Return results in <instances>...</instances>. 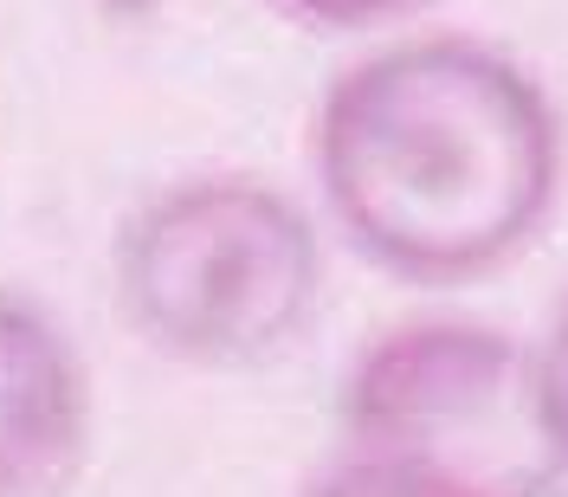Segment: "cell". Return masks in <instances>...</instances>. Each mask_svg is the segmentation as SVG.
<instances>
[{
	"mask_svg": "<svg viewBox=\"0 0 568 497\" xmlns=\"http://www.w3.org/2000/svg\"><path fill=\"white\" fill-rule=\"evenodd\" d=\"M265 7L311 27V33H375V27H394V20H414L433 0H265Z\"/></svg>",
	"mask_w": 568,
	"mask_h": 497,
	"instance_id": "obj_5",
	"label": "cell"
},
{
	"mask_svg": "<svg viewBox=\"0 0 568 497\" xmlns=\"http://www.w3.org/2000/svg\"><path fill=\"white\" fill-rule=\"evenodd\" d=\"M549 84L485 33H400L323 84L311 175L355 258L420 291L504 272L562 201Z\"/></svg>",
	"mask_w": 568,
	"mask_h": 497,
	"instance_id": "obj_1",
	"label": "cell"
},
{
	"mask_svg": "<svg viewBox=\"0 0 568 497\" xmlns=\"http://www.w3.org/2000/svg\"><path fill=\"white\" fill-rule=\"evenodd\" d=\"M536 368H542L549 420H556V439H562V459H568V297L556 304V323H549V336L536 343Z\"/></svg>",
	"mask_w": 568,
	"mask_h": 497,
	"instance_id": "obj_7",
	"label": "cell"
},
{
	"mask_svg": "<svg viewBox=\"0 0 568 497\" xmlns=\"http://www.w3.org/2000/svg\"><path fill=\"white\" fill-rule=\"evenodd\" d=\"M123 7H142V0H123Z\"/></svg>",
	"mask_w": 568,
	"mask_h": 497,
	"instance_id": "obj_8",
	"label": "cell"
},
{
	"mask_svg": "<svg viewBox=\"0 0 568 497\" xmlns=\"http://www.w3.org/2000/svg\"><path fill=\"white\" fill-rule=\"evenodd\" d=\"M304 497H439L426 491V485H414V478H400V471H388V465L362 459V453H329V459L304 478Z\"/></svg>",
	"mask_w": 568,
	"mask_h": 497,
	"instance_id": "obj_6",
	"label": "cell"
},
{
	"mask_svg": "<svg viewBox=\"0 0 568 497\" xmlns=\"http://www.w3.org/2000/svg\"><path fill=\"white\" fill-rule=\"evenodd\" d=\"M336 446L439 497H562L568 459L536 343L485 317L426 311L355 349Z\"/></svg>",
	"mask_w": 568,
	"mask_h": 497,
	"instance_id": "obj_3",
	"label": "cell"
},
{
	"mask_svg": "<svg viewBox=\"0 0 568 497\" xmlns=\"http://www.w3.org/2000/svg\"><path fill=\"white\" fill-rule=\"evenodd\" d=\"M116 304L181 368H258L284 355L323 297V233L265 175L213 169L142 201L110 252Z\"/></svg>",
	"mask_w": 568,
	"mask_h": 497,
	"instance_id": "obj_2",
	"label": "cell"
},
{
	"mask_svg": "<svg viewBox=\"0 0 568 497\" xmlns=\"http://www.w3.org/2000/svg\"><path fill=\"white\" fill-rule=\"evenodd\" d=\"M91 453V368L65 317L0 284V497H65Z\"/></svg>",
	"mask_w": 568,
	"mask_h": 497,
	"instance_id": "obj_4",
	"label": "cell"
}]
</instances>
